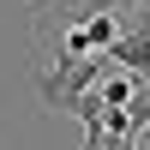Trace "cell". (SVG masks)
<instances>
[{
    "mask_svg": "<svg viewBox=\"0 0 150 150\" xmlns=\"http://www.w3.org/2000/svg\"><path fill=\"white\" fill-rule=\"evenodd\" d=\"M132 150H150V132H138V144H132Z\"/></svg>",
    "mask_w": 150,
    "mask_h": 150,
    "instance_id": "1",
    "label": "cell"
},
{
    "mask_svg": "<svg viewBox=\"0 0 150 150\" xmlns=\"http://www.w3.org/2000/svg\"><path fill=\"white\" fill-rule=\"evenodd\" d=\"M144 30H150V18H144Z\"/></svg>",
    "mask_w": 150,
    "mask_h": 150,
    "instance_id": "2",
    "label": "cell"
}]
</instances>
